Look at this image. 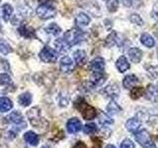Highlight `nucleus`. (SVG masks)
I'll return each instance as SVG.
<instances>
[{
    "label": "nucleus",
    "mask_w": 158,
    "mask_h": 148,
    "mask_svg": "<svg viewBox=\"0 0 158 148\" xmlns=\"http://www.w3.org/2000/svg\"><path fill=\"white\" fill-rule=\"evenodd\" d=\"M74 107L81 113L82 117H84V120L90 121L95 118L97 117V111L96 109L90 106L83 98H78L77 100L74 103Z\"/></svg>",
    "instance_id": "f257e3e1"
},
{
    "label": "nucleus",
    "mask_w": 158,
    "mask_h": 148,
    "mask_svg": "<svg viewBox=\"0 0 158 148\" xmlns=\"http://www.w3.org/2000/svg\"><path fill=\"white\" fill-rule=\"evenodd\" d=\"M27 116L29 117V121L31 122V125L34 127L40 128V130H44V128L48 127V122L47 120H44L41 116V111H40L39 108L37 107L32 108L31 110L27 113Z\"/></svg>",
    "instance_id": "f03ea898"
},
{
    "label": "nucleus",
    "mask_w": 158,
    "mask_h": 148,
    "mask_svg": "<svg viewBox=\"0 0 158 148\" xmlns=\"http://www.w3.org/2000/svg\"><path fill=\"white\" fill-rule=\"evenodd\" d=\"M37 15L40 19L42 20H48L56 16V8L54 5L52 4V1L42 3L39 5V7L36 10Z\"/></svg>",
    "instance_id": "7ed1b4c3"
},
{
    "label": "nucleus",
    "mask_w": 158,
    "mask_h": 148,
    "mask_svg": "<svg viewBox=\"0 0 158 148\" xmlns=\"http://www.w3.org/2000/svg\"><path fill=\"white\" fill-rule=\"evenodd\" d=\"M64 41H65L69 46L72 47L74 44H77L84 39V33L79 28H73L69 31L65 32L63 36Z\"/></svg>",
    "instance_id": "20e7f679"
},
{
    "label": "nucleus",
    "mask_w": 158,
    "mask_h": 148,
    "mask_svg": "<svg viewBox=\"0 0 158 148\" xmlns=\"http://www.w3.org/2000/svg\"><path fill=\"white\" fill-rule=\"evenodd\" d=\"M135 140L139 143L143 148H157L154 141L150 137V134L146 130H138L135 133H133Z\"/></svg>",
    "instance_id": "39448f33"
},
{
    "label": "nucleus",
    "mask_w": 158,
    "mask_h": 148,
    "mask_svg": "<svg viewBox=\"0 0 158 148\" xmlns=\"http://www.w3.org/2000/svg\"><path fill=\"white\" fill-rule=\"evenodd\" d=\"M40 58L41 60L46 62V63H53L57 60V57H58V52L49 47H44L41 52H40Z\"/></svg>",
    "instance_id": "423d86ee"
},
{
    "label": "nucleus",
    "mask_w": 158,
    "mask_h": 148,
    "mask_svg": "<svg viewBox=\"0 0 158 148\" xmlns=\"http://www.w3.org/2000/svg\"><path fill=\"white\" fill-rule=\"evenodd\" d=\"M59 69L63 73H71L75 69V63L73 62L72 58L69 56H63L60 59L59 63Z\"/></svg>",
    "instance_id": "0eeeda50"
},
{
    "label": "nucleus",
    "mask_w": 158,
    "mask_h": 148,
    "mask_svg": "<svg viewBox=\"0 0 158 148\" xmlns=\"http://www.w3.org/2000/svg\"><path fill=\"white\" fill-rule=\"evenodd\" d=\"M144 96L146 100L156 103L158 102V84L157 85H153V84H149L146 87V90L144 92Z\"/></svg>",
    "instance_id": "6e6552de"
},
{
    "label": "nucleus",
    "mask_w": 158,
    "mask_h": 148,
    "mask_svg": "<svg viewBox=\"0 0 158 148\" xmlns=\"http://www.w3.org/2000/svg\"><path fill=\"white\" fill-rule=\"evenodd\" d=\"M18 33L20 36H22L25 39H35L37 38L36 33H35V30L28 26L26 23H23L21 26L18 28Z\"/></svg>",
    "instance_id": "1a4fd4ad"
},
{
    "label": "nucleus",
    "mask_w": 158,
    "mask_h": 148,
    "mask_svg": "<svg viewBox=\"0 0 158 148\" xmlns=\"http://www.w3.org/2000/svg\"><path fill=\"white\" fill-rule=\"evenodd\" d=\"M90 67L92 73H100L105 70V60L102 57H96L90 62Z\"/></svg>",
    "instance_id": "9d476101"
},
{
    "label": "nucleus",
    "mask_w": 158,
    "mask_h": 148,
    "mask_svg": "<svg viewBox=\"0 0 158 148\" xmlns=\"http://www.w3.org/2000/svg\"><path fill=\"white\" fill-rule=\"evenodd\" d=\"M66 128L67 131L71 134H74V133H77L82 130V123L81 121L76 117H72L70 118L67 123H66Z\"/></svg>",
    "instance_id": "9b49d317"
},
{
    "label": "nucleus",
    "mask_w": 158,
    "mask_h": 148,
    "mask_svg": "<svg viewBox=\"0 0 158 148\" xmlns=\"http://www.w3.org/2000/svg\"><path fill=\"white\" fill-rule=\"evenodd\" d=\"M116 67L118 71H120L121 73H123L126 72L127 70H128L131 67L130 63H128V60L127 58L125 56H120L116 61Z\"/></svg>",
    "instance_id": "f8f14e48"
},
{
    "label": "nucleus",
    "mask_w": 158,
    "mask_h": 148,
    "mask_svg": "<svg viewBox=\"0 0 158 148\" xmlns=\"http://www.w3.org/2000/svg\"><path fill=\"white\" fill-rule=\"evenodd\" d=\"M142 56L143 53L138 47H131L128 51V56H130V59L133 63H139L142 58Z\"/></svg>",
    "instance_id": "ddd939ff"
},
{
    "label": "nucleus",
    "mask_w": 158,
    "mask_h": 148,
    "mask_svg": "<svg viewBox=\"0 0 158 148\" xmlns=\"http://www.w3.org/2000/svg\"><path fill=\"white\" fill-rule=\"evenodd\" d=\"M104 92H105V94L108 97H110L112 99H116L118 98V94H120V88H118V86L116 83H113V84H110V85H108L105 88Z\"/></svg>",
    "instance_id": "4468645a"
},
{
    "label": "nucleus",
    "mask_w": 158,
    "mask_h": 148,
    "mask_svg": "<svg viewBox=\"0 0 158 148\" xmlns=\"http://www.w3.org/2000/svg\"><path fill=\"white\" fill-rule=\"evenodd\" d=\"M126 127L127 130L131 132V133H135L136 131L139 130V127H140V121L137 120L136 117H131L130 118L127 123H126Z\"/></svg>",
    "instance_id": "2eb2a0df"
},
{
    "label": "nucleus",
    "mask_w": 158,
    "mask_h": 148,
    "mask_svg": "<svg viewBox=\"0 0 158 148\" xmlns=\"http://www.w3.org/2000/svg\"><path fill=\"white\" fill-rule=\"evenodd\" d=\"M138 82V79L135 75L133 74H130V75H127L123 80V85L126 89H131L135 87Z\"/></svg>",
    "instance_id": "dca6fc26"
},
{
    "label": "nucleus",
    "mask_w": 158,
    "mask_h": 148,
    "mask_svg": "<svg viewBox=\"0 0 158 148\" xmlns=\"http://www.w3.org/2000/svg\"><path fill=\"white\" fill-rule=\"evenodd\" d=\"M73 58L77 65H83V64L86 63V60H87L86 52L84 51H81V49H78V51H74Z\"/></svg>",
    "instance_id": "f3484780"
},
{
    "label": "nucleus",
    "mask_w": 158,
    "mask_h": 148,
    "mask_svg": "<svg viewBox=\"0 0 158 148\" xmlns=\"http://www.w3.org/2000/svg\"><path fill=\"white\" fill-rule=\"evenodd\" d=\"M90 23V17L85 13H79L75 18V24L77 28L85 27Z\"/></svg>",
    "instance_id": "a211bd4d"
},
{
    "label": "nucleus",
    "mask_w": 158,
    "mask_h": 148,
    "mask_svg": "<svg viewBox=\"0 0 158 148\" xmlns=\"http://www.w3.org/2000/svg\"><path fill=\"white\" fill-rule=\"evenodd\" d=\"M24 139L26 140L29 144H31L33 146H37L40 142V138L37 133H35L34 131H27L24 134Z\"/></svg>",
    "instance_id": "6ab92c4d"
},
{
    "label": "nucleus",
    "mask_w": 158,
    "mask_h": 148,
    "mask_svg": "<svg viewBox=\"0 0 158 148\" xmlns=\"http://www.w3.org/2000/svg\"><path fill=\"white\" fill-rule=\"evenodd\" d=\"M6 118H7V121L11 122V123H14V125H21V123L24 122L22 113H19V112H17V111H15V112L11 113Z\"/></svg>",
    "instance_id": "aec40b11"
},
{
    "label": "nucleus",
    "mask_w": 158,
    "mask_h": 148,
    "mask_svg": "<svg viewBox=\"0 0 158 148\" xmlns=\"http://www.w3.org/2000/svg\"><path fill=\"white\" fill-rule=\"evenodd\" d=\"M140 43L146 47H153L155 46V41L149 34L144 33L140 36Z\"/></svg>",
    "instance_id": "412c9836"
},
{
    "label": "nucleus",
    "mask_w": 158,
    "mask_h": 148,
    "mask_svg": "<svg viewBox=\"0 0 158 148\" xmlns=\"http://www.w3.org/2000/svg\"><path fill=\"white\" fill-rule=\"evenodd\" d=\"M13 108V103L10 99L6 97H2L0 98V112L5 113L10 111Z\"/></svg>",
    "instance_id": "4be33fe9"
},
{
    "label": "nucleus",
    "mask_w": 158,
    "mask_h": 148,
    "mask_svg": "<svg viewBox=\"0 0 158 148\" xmlns=\"http://www.w3.org/2000/svg\"><path fill=\"white\" fill-rule=\"evenodd\" d=\"M54 44H56V47L58 52H65L70 48V46L64 41V39H57Z\"/></svg>",
    "instance_id": "5701e85b"
},
{
    "label": "nucleus",
    "mask_w": 158,
    "mask_h": 148,
    "mask_svg": "<svg viewBox=\"0 0 158 148\" xmlns=\"http://www.w3.org/2000/svg\"><path fill=\"white\" fill-rule=\"evenodd\" d=\"M13 13V7L10 4L6 3L2 6V17L5 22H8Z\"/></svg>",
    "instance_id": "b1692460"
},
{
    "label": "nucleus",
    "mask_w": 158,
    "mask_h": 148,
    "mask_svg": "<svg viewBox=\"0 0 158 148\" xmlns=\"http://www.w3.org/2000/svg\"><path fill=\"white\" fill-rule=\"evenodd\" d=\"M19 104L23 107H28L30 104L32 103V95L29 92L23 93L22 95H20L18 98Z\"/></svg>",
    "instance_id": "393cba45"
},
{
    "label": "nucleus",
    "mask_w": 158,
    "mask_h": 148,
    "mask_svg": "<svg viewBox=\"0 0 158 148\" xmlns=\"http://www.w3.org/2000/svg\"><path fill=\"white\" fill-rule=\"evenodd\" d=\"M122 108L118 105L115 101H111L109 103V105L107 106V113L109 115H117V113H121Z\"/></svg>",
    "instance_id": "a878e982"
},
{
    "label": "nucleus",
    "mask_w": 158,
    "mask_h": 148,
    "mask_svg": "<svg viewBox=\"0 0 158 148\" xmlns=\"http://www.w3.org/2000/svg\"><path fill=\"white\" fill-rule=\"evenodd\" d=\"M131 98L132 100H138L142 95H144V89L142 87H133L131 91Z\"/></svg>",
    "instance_id": "bb28decb"
},
{
    "label": "nucleus",
    "mask_w": 158,
    "mask_h": 148,
    "mask_svg": "<svg viewBox=\"0 0 158 148\" xmlns=\"http://www.w3.org/2000/svg\"><path fill=\"white\" fill-rule=\"evenodd\" d=\"M46 31H47L48 34L52 35V36H58V35L60 34V32H61V28L59 27L57 24H56V23H52V24H49L48 26L47 27Z\"/></svg>",
    "instance_id": "cd10ccee"
},
{
    "label": "nucleus",
    "mask_w": 158,
    "mask_h": 148,
    "mask_svg": "<svg viewBox=\"0 0 158 148\" xmlns=\"http://www.w3.org/2000/svg\"><path fill=\"white\" fill-rule=\"evenodd\" d=\"M99 122L102 126H107V125H110L114 122L113 118L110 117L108 115L104 113H100V116H99Z\"/></svg>",
    "instance_id": "c85d7f7f"
},
{
    "label": "nucleus",
    "mask_w": 158,
    "mask_h": 148,
    "mask_svg": "<svg viewBox=\"0 0 158 148\" xmlns=\"http://www.w3.org/2000/svg\"><path fill=\"white\" fill-rule=\"evenodd\" d=\"M12 51V47L11 46L5 41V39L0 38V52L2 54H8Z\"/></svg>",
    "instance_id": "c756f323"
},
{
    "label": "nucleus",
    "mask_w": 158,
    "mask_h": 148,
    "mask_svg": "<svg viewBox=\"0 0 158 148\" xmlns=\"http://www.w3.org/2000/svg\"><path fill=\"white\" fill-rule=\"evenodd\" d=\"M98 128H97V125L95 123H87V125H84V128H83V132L85 133V134H93V133L97 132Z\"/></svg>",
    "instance_id": "7c9ffc66"
},
{
    "label": "nucleus",
    "mask_w": 158,
    "mask_h": 148,
    "mask_svg": "<svg viewBox=\"0 0 158 148\" xmlns=\"http://www.w3.org/2000/svg\"><path fill=\"white\" fill-rule=\"evenodd\" d=\"M130 20L132 24H135L137 26H143V25H144V22H143L142 18L138 14H131L130 17Z\"/></svg>",
    "instance_id": "2f4dec72"
},
{
    "label": "nucleus",
    "mask_w": 158,
    "mask_h": 148,
    "mask_svg": "<svg viewBox=\"0 0 158 148\" xmlns=\"http://www.w3.org/2000/svg\"><path fill=\"white\" fill-rule=\"evenodd\" d=\"M12 84V80L11 77H10L8 74L6 73H2L0 74V85H11Z\"/></svg>",
    "instance_id": "473e14b6"
},
{
    "label": "nucleus",
    "mask_w": 158,
    "mask_h": 148,
    "mask_svg": "<svg viewBox=\"0 0 158 148\" xmlns=\"http://www.w3.org/2000/svg\"><path fill=\"white\" fill-rule=\"evenodd\" d=\"M107 7L110 12H116L118 8V0H109Z\"/></svg>",
    "instance_id": "72a5a7b5"
},
{
    "label": "nucleus",
    "mask_w": 158,
    "mask_h": 148,
    "mask_svg": "<svg viewBox=\"0 0 158 148\" xmlns=\"http://www.w3.org/2000/svg\"><path fill=\"white\" fill-rule=\"evenodd\" d=\"M125 6L127 7H133V8H138L141 5L140 0H123Z\"/></svg>",
    "instance_id": "f704fd0d"
},
{
    "label": "nucleus",
    "mask_w": 158,
    "mask_h": 148,
    "mask_svg": "<svg viewBox=\"0 0 158 148\" xmlns=\"http://www.w3.org/2000/svg\"><path fill=\"white\" fill-rule=\"evenodd\" d=\"M135 143H133L131 139H128V138L123 139V142L121 143V148H135Z\"/></svg>",
    "instance_id": "c9c22d12"
},
{
    "label": "nucleus",
    "mask_w": 158,
    "mask_h": 148,
    "mask_svg": "<svg viewBox=\"0 0 158 148\" xmlns=\"http://www.w3.org/2000/svg\"><path fill=\"white\" fill-rule=\"evenodd\" d=\"M116 42H117V34L113 32L110 36L107 38V43L111 47V46H113V44H115Z\"/></svg>",
    "instance_id": "e433bc0d"
},
{
    "label": "nucleus",
    "mask_w": 158,
    "mask_h": 148,
    "mask_svg": "<svg viewBox=\"0 0 158 148\" xmlns=\"http://www.w3.org/2000/svg\"><path fill=\"white\" fill-rule=\"evenodd\" d=\"M92 148H102V140L99 137H92Z\"/></svg>",
    "instance_id": "4c0bfd02"
},
{
    "label": "nucleus",
    "mask_w": 158,
    "mask_h": 148,
    "mask_svg": "<svg viewBox=\"0 0 158 148\" xmlns=\"http://www.w3.org/2000/svg\"><path fill=\"white\" fill-rule=\"evenodd\" d=\"M73 148H87V145L82 141H78L76 142V144L73 146Z\"/></svg>",
    "instance_id": "58836bf2"
},
{
    "label": "nucleus",
    "mask_w": 158,
    "mask_h": 148,
    "mask_svg": "<svg viewBox=\"0 0 158 148\" xmlns=\"http://www.w3.org/2000/svg\"><path fill=\"white\" fill-rule=\"evenodd\" d=\"M152 16H153V18H154L155 20H157V21H158V9H157V8H154V9H153V11H152Z\"/></svg>",
    "instance_id": "ea45409f"
},
{
    "label": "nucleus",
    "mask_w": 158,
    "mask_h": 148,
    "mask_svg": "<svg viewBox=\"0 0 158 148\" xmlns=\"http://www.w3.org/2000/svg\"><path fill=\"white\" fill-rule=\"evenodd\" d=\"M154 34H155V36L158 38V25H156L155 28H154Z\"/></svg>",
    "instance_id": "a19ab883"
},
{
    "label": "nucleus",
    "mask_w": 158,
    "mask_h": 148,
    "mask_svg": "<svg viewBox=\"0 0 158 148\" xmlns=\"http://www.w3.org/2000/svg\"><path fill=\"white\" fill-rule=\"evenodd\" d=\"M37 1H39V2H43V3H46V2L52 1V0H37Z\"/></svg>",
    "instance_id": "79ce46f5"
},
{
    "label": "nucleus",
    "mask_w": 158,
    "mask_h": 148,
    "mask_svg": "<svg viewBox=\"0 0 158 148\" xmlns=\"http://www.w3.org/2000/svg\"><path fill=\"white\" fill-rule=\"evenodd\" d=\"M106 148H116V147L114 146L113 144H108V145L106 146Z\"/></svg>",
    "instance_id": "37998d69"
},
{
    "label": "nucleus",
    "mask_w": 158,
    "mask_h": 148,
    "mask_svg": "<svg viewBox=\"0 0 158 148\" xmlns=\"http://www.w3.org/2000/svg\"><path fill=\"white\" fill-rule=\"evenodd\" d=\"M0 33H3L2 32V25H1V22H0Z\"/></svg>",
    "instance_id": "c03bdc74"
},
{
    "label": "nucleus",
    "mask_w": 158,
    "mask_h": 148,
    "mask_svg": "<svg viewBox=\"0 0 158 148\" xmlns=\"http://www.w3.org/2000/svg\"><path fill=\"white\" fill-rule=\"evenodd\" d=\"M43 148H52L51 146H44Z\"/></svg>",
    "instance_id": "a18cd8bd"
},
{
    "label": "nucleus",
    "mask_w": 158,
    "mask_h": 148,
    "mask_svg": "<svg viewBox=\"0 0 158 148\" xmlns=\"http://www.w3.org/2000/svg\"><path fill=\"white\" fill-rule=\"evenodd\" d=\"M157 59H158V48H157Z\"/></svg>",
    "instance_id": "49530a36"
},
{
    "label": "nucleus",
    "mask_w": 158,
    "mask_h": 148,
    "mask_svg": "<svg viewBox=\"0 0 158 148\" xmlns=\"http://www.w3.org/2000/svg\"><path fill=\"white\" fill-rule=\"evenodd\" d=\"M105 1H109V0H105Z\"/></svg>",
    "instance_id": "de8ad7c7"
},
{
    "label": "nucleus",
    "mask_w": 158,
    "mask_h": 148,
    "mask_svg": "<svg viewBox=\"0 0 158 148\" xmlns=\"http://www.w3.org/2000/svg\"><path fill=\"white\" fill-rule=\"evenodd\" d=\"M0 1H1V0H0Z\"/></svg>",
    "instance_id": "09e8293b"
}]
</instances>
